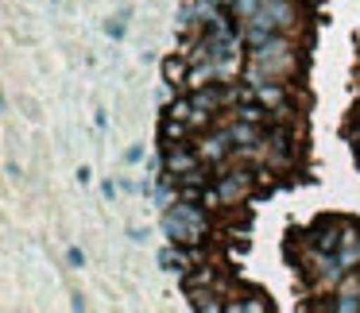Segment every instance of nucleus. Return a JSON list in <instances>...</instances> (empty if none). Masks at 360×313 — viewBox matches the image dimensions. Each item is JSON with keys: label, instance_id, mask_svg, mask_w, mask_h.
Wrapping results in <instances>:
<instances>
[{"label": "nucleus", "instance_id": "14", "mask_svg": "<svg viewBox=\"0 0 360 313\" xmlns=\"http://www.w3.org/2000/svg\"><path fill=\"white\" fill-rule=\"evenodd\" d=\"M221 4H233V0H221Z\"/></svg>", "mask_w": 360, "mask_h": 313}, {"label": "nucleus", "instance_id": "12", "mask_svg": "<svg viewBox=\"0 0 360 313\" xmlns=\"http://www.w3.org/2000/svg\"><path fill=\"white\" fill-rule=\"evenodd\" d=\"M109 32L120 39V35H124V16H117V20H112V24H109Z\"/></svg>", "mask_w": 360, "mask_h": 313}, {"label": "nucleus", "instance_id": "15", "mask_svg": "<svg viewBox=\"0 0 360 313\" xmlns=\"http://www.w3.org/2000/svg\"><path fill=\"white\" fill-rule=\"evenodd\" d=\"M264 4H267V0H264Z\"/></svg>", "mask_w": 360, "mask_h": 313}, {"label": "nucleus", "instance_id": "1", "mask_svg": "<svg viewBox=\"0 0 360 313\" xmlns=\"http://www.w3.org/2000/svg\"><path fill=\"white\" fill-rule=\"evenodd\" d=\"M205 228H210V220H205V213L194 201H174L163 213V236L171 244H202Z\"/></svg>", "mask_w": 360, "mask_h": 313}, {"label": "nucleus", "instance_id": "6", "mask_svg": "<svg viewBox=\"0 0 360 313\" xmlns=\"http://www.w3.org/2000/svg\"><path fill=\"white\" fill-rule=\"evenodd\" d=\"M345 240V220H318L310 228V244L314 248H326V251H341Z\"/></svg>", "mask_w": 360, "mask_h": 313}, {"label": "nucleus", "instance_id": "11", "mask_svg": "<svg viewBox=\"0 0 360 313\" xmlns=\"http://www.w3.org/2000/svg\"><path fill=\"white\" fill-rule=\"evenodd\" d=\"M66 259H70V267H82V263H86V255H82L78 248H70V251H66Z\"/></svg>", "mask_w": 360, "mask_h": 313}, {"label": "nucleus", "instance_id": "10", "mask_svg": "<svg viewBox=\"0 0 360 313\" xmlns=\"http://www.w3.org/2000/svg\"><path fill=\"white\" fill-rule=\"evenodd\" d=\"M229 8H233V16H236V20H240V24H244V20H252V16H256V12H259V8H264V0H233Z\"/></svg>", "mask_w": 360, "mask_h": 313}, {"label": "nucleus", "instance_id": "2", "mask_svg": "<svg viewBox=\"0 0 360 313\" xmlns=\"http://www.w3.org/2000/svg\"><path fill=\"white\" fill-rule=\"evenodd\" d=\"M252 189H256V174L252 171H229L210 186V201L225 205V209L229 205H244L252 197Z\"/></svg>", "mask_w": 360, "mask_h": 313}, {"label": "nucleus", "instance_id": "3", "mask_svg": "<svg viewBox=\"0 0 360 313\" xmlns=\"http://www.w3.org/2000/svg\"><path fill=\"white\" fill-rule=\"evenodd\" d=\"M248 24V20H244ZM252 24H259L264 32H279V35H290L298 27V8L290 0H267L264 8L252 16Z\"/></svg>", "mask_w": 360, "mask_h": 313}, {"label": "nucleus", "instance_id": "7", "mask_svg": "<svg viewBox=\"0 0 360 313\" xmlns=\"http://www.w3.org/2000/svg\"><path fill=\"white\" fill-rule=\"evenodd\" d=\"M190 298H194V309H210V313H217V309H225V302H217V290H210V286H190Z\"/></svg>", "mask_w": 360, "mask_h": 313}, {"label": "nucleus", "instance_id": "9", "mask_svg": "<svg viewBox=\"0 0 360 313\" xmlns=\"http://www.w3.org/2000/svg\"><path fill=\"white\" fill-rule=\"evenodd\" d=\"M163 74H167V81H171V86H186V74H190V66H186V62H179V58H167Z\"/></svg>", "mask_w": 360, "mask_h": 313}, {"label": "nucleus", "instance_id": "4", "mask_svg": "<svg viewBox=\"0 0 360 313\" xmlns=\"http://www.w3.org/2000/svg\"><path fill=\"white\" fill-rule=\"evenodd\" d=\"M198 147V155L205 159V163H225L229 155H233V135H229V128H221V132H210L205 140H198L194 143Z\"/></svg>", "mask_w": 360, "mask_h": 313}, {"label": "nucleus", "instance_id": "5", "mask_svg": "<svg viewBox=\"0 0 360 313\" xmlns=\"http://www.w3.org/2000/svg\"><path fill=\"white\" fill-rule=\"evenodd\" d=\"M202 163H205V159L198 155V147H179V143H174L171 155H167V178L179 182V178H186L190 171H198Z\"/></svg>", "mask_w": 360, "mask_h": 313}, {"label": "nucleus", "instance_id": "13", "mask_svg": "<svg viewBox=\"0 0 360 313\" xmlns=\"http://www.w3.org/2000/svg\"><path fill=\"white\" fill-rule=\"evenodd\" d=\"M356 263H360V244H356Z\"/></svg>", "mask_w": 360, "mask_h": 313}, {"label": "nucleus", "instance_id": "8", "mask_svg": "<svg viewBox=\"0 0 360 313\" xmlns=\"http://www.w3.org/2000/svg\"><path fill=\"white\" fill-rule=\"evenodd\" d=\"M159 263L171 267V271H186V267H190V255L182 251V244H174V248H167L163 255H159Z\"/></svg>", "mask_w": 360, "mask_h": 313}]
</instances>
